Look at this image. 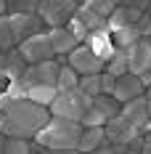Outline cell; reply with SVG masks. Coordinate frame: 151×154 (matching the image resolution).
Here are the masks:
<instances>
[{"instance_id": "20", "label": "cell", "mask_w": 151, "mask_h": 154, "mask_svg": "<svg viewBox=\"0 0 151 154\" xmlns=\"http://www.w3.org/2000/svg\"><path fill=\"white\" fill-rule=\"evenodd\" d=\"M138 37L135 24H127V27H119V29H111V40H114V48H130Z\"/></svg>"}, {"instance_id": "35", "label": "cell", "mask_w": 151, "mask_h": 154, "mask_svg": "<svg viewBox=\"0 0 151 154\" xmlns=\"http://www.w3.org/2000/svg\"><path fill=\"white\" fill-rule=\"evenodd\" d=\"M146 101H149V117H151V98H146Z\"/></svg>"}, {"instance_id": "6", "label": "cell", "mask_w": 151, "mask_h": 154, "mask_svg": "<svg viewBox=\"0 0 151 154\" xmlns=\"http://www.w3.org/2000/svg\"><path fill=\"white\" fill-rule=\"evenodd\" d=\"M16 48L21 51V56L27 59V64L45 61V59H53V56H56V53H53V43H50L48 29H40V32H35V35H29V37H24Z\"/></svg>"}, {"instance_id": "24", "label": "cell", "mask_w": 151, "mask_h": 154, "mask_svg": "<svg viewBox=\"0 0 151 154\" xmlns=\"http://www.w3.org/2000/svg\"><path fill=\"white\" fill-rule=\"evenodd\" d=\"M77 19H82L85 21V27L88 29H98V27H106V16H98L95 11H90V8H85V5H77V11H74Z\"/></svg>"}, {"instance_id": "17", "label": "cell", "mask_w": 151, "mask_h": 154, "mask_svg": "<svg viewBox=\"0 0 151 154\" xmlns=\"http://www.w3.org/2000/svg\"><path fill=\"white\" fill-rule=\"evenodd\" d=\"M104 141H106L104 125H90V128H82V136H80V141H77V152H95Z\"/></svg>"}, {"instance_id": "7", "label": "cell", "mask_w": 151, "mask_h": 154, "mask_svg": "<svg viewBox=\"0 0 151 154\" xmlns=\"http://www.w3.org/2000/svg\"><path fill=\"white\" fill-rule=\"evenodd\" d=\"M66 64L74 69L77 75H95V72L104 69V59L95 56L88 43H80L72 53H66Z\"/></svg>"}, {"instance_id": "2", "label": "cell", "mask_w": 151, "mask_h": 154, "mask_svg": "<svg viewBox=\"0 0 151 154\" xmlns=\"http://www.w3.org/2000/svg\"><path fill=\"white\" fill-rule=\"evenodd\" d=\"M82 136V122L80 120H69V117H59V114H50L35 138L37 143H43L48 152H77V141Z\"/></svg>"}, {"instance_id": "13", "label": "cell", "mask_w": 151, "mask_h": 154, "mask_svg": "<svg viewBox=\"0 0 151 154\" xmlns=\"http://www.w3.org/2000/svg\"><path fill=\"white\" fill-rule=\"evenodd\" d=\"M27 69V59L21 56L19 48H11V51H0V75L5 77L8 82H14L24 75Z\"/></svg>"}, {"instance_id": "9", "label": "cell", "mask_w": 151, "mask_h": 154, "mask_svg": "<svg viewBox=\"0 0 151 154\" xmlns=\"http://www.w3.org/2000/svg\"><path fill=\"white\" fill-rule=\"evenodd\" d=\"M119 114L127 117L140 133H149L151 130V117H149V101H146V96H135V98L125 101L119 106Z\"/></svg>"}, {"instance_id": "12", "label": "cell", "mask_w": 151, "mask_h": 154, "mask_svg": "<svg viewBox=\"0 0 151 154\" xmlns=\"http://www.w3.org/2000/svg\"><path fill=\"white\" fill-rule=\"evenodd\" d=\"M143 82H140V77L133 75V72H125V75H119L117 80H114V91H111V96L119 101V104H125V101H130V98H135V96H143Z\"/></svg>"}, {"instance_id": "26", "label": "cell", "mask_w": 151, "mask_h": 154, "mask_svg": "<svg viewBox=\"0 0 151 154\" xmlns=\"http://www.w3.org/2000/svg\"><path fill=\"white\" fill-rule=\"evenodd\" d=\"M80 5H85V8H90V11H95L98 16H109L111 11H114V0H82Z\"/></svg>"}, {"instance_id": "3", "label": "cell", "mask_w": 151, "mask_h": 154, "mask_svg": "<svg viewBox=\"0 0 151 154\" xmlns=\"http://www.w3.org/2000/svg\"><path fill=\"white\" fill-rule=\"evenodd\" d=\"M90 106V96L82 93L80 88H69V91H59L53 96V101L48 104L50 114L59 117H69V120H82L85 109Z\"/></svg>"}, {"instance_id": "31", "label": "cell", "mask_w": 151, "mask_h": 154, "mask_svg": "<svg viewBox=\"0 0 151 154\" xmlns=\"http://www.w3.org/2000/svg\"><path fill=\"white\" fill-rule=\"evenodd\" d=\"M138 77H140L143 88H149V85H151V69H149V72H143V75H138Z\"/></svg>"}, {"instance_id": "30", "label": "cell", "mask_w": 151, "mask_h": 154, "mask_svg": "<svg viewBox=\"0 0 151 154\" xmlns=\"http://www.w3.org/2000/svg\"><path fill=\"white\" fill-rule=\"evenodd\" d=\"M114 80H117V77L111 75V72L101 69V93H111L114 91Z\"/></svg>"}, {"instance_id": "14", "label": "cell", "mask_w": 151, "mask_h": 154, "mask_svg": "<svg viewBox=\"0 0 151 154\" xmlns=\"http://www.w3.org/2000/svg\"><path fill=\"white\" fill-rule=\"evenodd\" d=\"M85 43L90 45V51L95 53V56L104 59V64H106V59L114 53V40H111V29H109V24H106V27H98V29H93L90 35H88Z\"/></svg>"}, {"instance_id": "22", "label": "cell", "mask_w": 151, "mask_h": 154, "mask_svg": "<svg viewBox=\"0 0 151 154\" xmlns=\"http://www.w3.org/2000/svg\"><path fill=\"white\" fill-rule=\"evenodd\" d=\"M19 45L14 29H11V21H8V14H0V51H11V48Z\"/></svg>"}, {"instance_id": "16", "label": "cell", "mask_w": 151, "mask_h": 154, "mask_svg": "<svg viewBox=\"0 0 151 154\" xmlns=\"http://www.w3.org/2000/svg\"><path fill=\"white\" fill-rule=\"evenodd\" d=\"M140 8H133V5H114V11L106 16V24H109V29H119V27H127V24H135L138 19H140Z\"/></svg>"}, {"instance_id": "25", "label": "cell", "mask_w": 151, "mask_h": 154, "mask_svg": "<svg viewBox=\"0 0 151 154\" xmlns=\"http://www.w3.org/2000/svg\"><path fill=\"white\" fill-rule=\"evenodd\" d=\"M77 88L82 93H88V96H98L101 93V72H95V75H80V82H77Z\"/></svg>"}, {"instance_id": "19", "label": "cell", "mask_w": 151, "mask_h": 154, "mask_svg": "<svg viewBox=\"0 0 151 154\" xmlns=\"http://www.w3.org/2000/svg\"><path fill=\"white\" fill-rule=\"evenodd\" d=\"M104 69H106V72H111L114 77L125 75V72H127V48H114V53L106 59Z\"/></svg>"}, {"instance_id": "27", "label": "cell", "mask_w": 151, "mask_h": 154, "mask_svg": "<svg viewBox=\"0 0 151 154\" xmlns=\"http://www.w3.org/2000/svg\"><path fill=\"white\" fill-rule=\"evenodd\" d=\"M66 27L72 29V35H74L80 43H85V40H88V35H90V29L85 27V21H82V19H77V16H72V19L66 21Z\"/></svg>"}, {"instance_id": "10", "label": "cell", "mask_w": 151, "mask_h": 154, "mask_svg": "<svg viewBox=\"0 0 151 154\" xmlns=\"http://www.w3.org/2000/svg\"><path fill=\"white\" fill-rule=\"evenodd\" d=\"M8 21H11V29H14L16 40L21 43L24 37H29L35 32L45 29V24H43V19L37 11H21V14H8Z\"/></svg>"}, {"instance_id": "37", "label": "cell", "mask_w": 151, "mask_h": 154, "mask_svg": "<svg viewBox=\"0 0 151 154\" xmlns=\"http://www.w3.org/2000/svg\"><path fill=\"white\" fill-rule=\"evenodd\" d=\"M74 3H77V5H80V3H82V0H74Z\"/></svg>"}, {"instance_id": "5", "label": "cell", "mask_w": 151, "mask_h": 154, "mask_svg": "<svg viewBox=\"0 0 151 154\" xmlns=\"http://www.w3.org/2000/svg\"><path fill=\"white\" fill-rule=\"evenodd\" d=\"M59 66L61 64L53 59H45V61H35L27 64L24 75L19 77L21 88H32V85H56V77H59Z\"/></svg>"}, {"instance_id": "21", "label": "cell", "mask_w": 151, "mask_h": 154, "mask_svg": "<svg viewBox=\"0 0 151 154\" xmlns=\"http://www.w3.org/2000/svg\"><path fill=\"white\" fill-rule=\"evenodd\" d=\"M77 82H80V75H77L74 69L69 66V64L64 61L59 66V77H56V88L59 91H69V88H77Z\"/></svg>"}, {"instance_id": "34", "label": "cell", "mask_w": 151, "mask_h": 154, "mask_svg": "<svg viewBox=\"0 0 151 154\" xmlns=\"http://www.w3.org/2000/svg\"><path fill=\"white\" fill-rule=\"evenodd\" d=\"M0 14H8V5H5V0H0Z\"/></svg>"}, {"instance_id": "8", "label": "cell", "mask_w": 151, "mask_h": 154, "mask_svg": "<svg viewBox=\"0 0 151 154\" xmlns=\"http://www.w3.org/2000/svg\"><path fill=\"white\" fill-rule=\"evenodd\" d=\"M104 133H106V141H111V143H122V146H127L135 136H143L135 125L130 122L127 117H122V114H114V117L106 120Z\"/></svg>"}, {"instance_id": "23", "label": "cell", "mask_w": 151, "mask_h": 154, "mask_svg": "<svg viewBox=\"0 0 151 154\" xmlns=\"http://www.w3.org/2000/svg\"><path fill=\"white\" fill-rule=\"evenodd\" d=\"M29 152H32V138L5 136V149H3V154H29Z\"/></svg>"}, {"instance_id": "28", "label": "cell", "mask_w": 151, "mask_h": 154, "mask_svg": "<svg viewBox=\"0 0 151 154\" xmlns=\"http://www.w3.org/2000/svg\"><path fill=\"white\" fill-rule=\"evenodd\" d=\"M5 5H8V14H21V11H35L37 0H5Z\"/></svg>"}, {"instance_id": "29", "label": "cell", "mask_w": 151, "mask_h": 154, "mask_svg": "<svg viewBox=\"0 0 151 154\" xmlns=\"http://www.w3.org/2000/svg\"><path fill=\"white\" fill-rule=\"evenodd\" d=\"M135 29H138V35H140V37H149V35H151V16L146 14V11H143V14H140V19L135 21Z\"/></svg>"}, {"instance_id": "1", "label": "cell", "mask_w": 151, "mask_h": 154, "mask_svg": "<svg viewBox=\"0 0 151 154\" xmlns=\"http://www.w3.org/2000/svg\"><path fill=\"white\" fill-rule=\"evenodd\" d=\"M50 120V109L32 101L27 96H8L0 93V130L5 136L35 138V133Z\"/></svg>"}, {"instance_id": "11", "label": "cell", "mask_w": 151, "mask_h": 154, "mask_svg": "<svg viewBox=\"0 0 151 154\" xmlns=\"http://www.w3.org/2000/svg\"><path fill=\"white\" fill-rule=\"evenodd\" d=\"M151 69V43L146 37H138L133 45L127 48V72L143 75Z\"/></svg>"}, {"instance_id": "15", "label": "cell", "mask_w": 151, "mask_h": 154, "mask_svg": "<svg viewBox=\"0 0 151 154\" xmlns=\"http://www.w3.org/2000/svg\"><path fill=\"white\" fill-rule=\"evenodd\" d=\"M48 35H50V43H53V53L56 56H66V53H72L80 45V40L72 35L69 27H53V29H48Z\"/></svg>"}, {"instance_id": "32", "label": "cell", "mask_w": 151, "mask_h": 154, "mask_svg": "<svg viewBox=\"0 0 151 154\" xmlns=\"http://www.w3.org/2000/svg\"><path fill=\"white\" fill-rule=\"evenodd\" d=\"M5 88H8V80H5V77H3V75H0V93H3V91H5Z\"/></svg>"}, {"instance_id": "33", "label": "cell", "mask_w": 151, "mask_h": 154, "mask_svg": "<svg viewBox=\"0 0 151 154\" xmlns=\"http://www.w3.org/2000/svg\"><path fill=\"white\" fill-rule=\"evenodd\" d=\"M3 149H5V133L0 130V154H3Z\"/></svg>"}, {"instance_id": "38", "label": "cell", "mask_w": 151, "mask_h": 154, "mask_svg": "<svg viewBox=\"0 0 151 154\" xmlns=\"http://www.w3.org/2000/svg\"><path fill=\"white\" fill-rule=\"evenodd\" d=\"M114 3H117V5H119V3H122V0H114Z\"/></svg>"}, {"instance_id": "18", "label": "cell", "mask_w": 151, "mask_h": 154, "mask_svg": "<svg viewBox=\"0 0 151 154\" xmlns=\"http://www.w3.org/2000/svg\"><path fill=\"white\" fill-rule=\"evenodd\" d=\"M90 104L98 109L101 114H104L106 120H109V117H114V114H119V106H122V104L111 96V93H98V96H93Z\"/></svg>"}, {"instance_id": "4", "label": "cell", "mask_w": 151, "mask_h": 154, "mask_svg": "<svg viewBox=\"0 0 151 154\" xmlns=\"http://www.w3.org/2000/svg\"><path fill=\"white\" fill-rule=\"evenodd\" d=\"M45 29H53V27H66V21L74 16L77 3L74 0H37V8H35Z\"/></svg>"}, {"instance_id": "36", "label": "cell", "mask_w": 151, "mask_h": 154, "mask_svg": "<svg viewBox=\"0 0 151 154\" xmlns=\"http://www.w3.org/2000/svg\"><path fill=\"white\" fill-rule=\"evenodd\" d=\"M146 14H149V16H151V3H149V8H146Z\"/></svg>"}]
</instances>
